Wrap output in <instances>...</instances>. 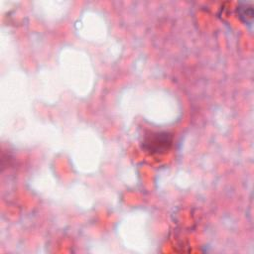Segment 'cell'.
Segmentation results:
<instances>
[{
  "instance_id": "obj_1",
  "label": "cell",
  "mask_w": 254,
  "mask_h": 254,
  "mask_svg": "<svg viewBox=\"0 0 254 254\" xmlns=\"http://www.w3.org/2000/svg\"><path fill=\"white\" fill-rule=\"evenodd\" d=\"M173 143V136L167 131L151 132L145 136L142 148L151 154H161L168 151Z\"/></svg>"
},
{
  "instance_id": "obj_2",
  "label": "cell",
  "mask_w": 254,
  "mask_h": 254,
  "mask_svg": "<svg viewBox=\"0 0 254 254\" xmlns=\"http://www.w3.org/2000/svg\"><path fill=\"white\" fill-rule=\"evenodd\" d=\"M239 19L250 28L253 26L254 9L251 2H240L236 8Z\"/></svg>"
}]
</instances>
